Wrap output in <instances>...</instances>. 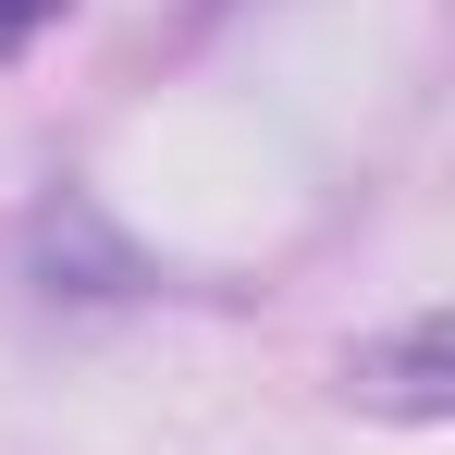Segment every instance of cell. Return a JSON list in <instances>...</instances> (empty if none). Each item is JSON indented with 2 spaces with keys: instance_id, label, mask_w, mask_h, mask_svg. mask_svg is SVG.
<instances>
[{
  "instance_id": "1",
  "label": "cell",
  "mask_w": 455,
  "mask_h": 455,
  "mask_svg": "<svg viewBox=\"0 0 455 455\" xmlns=\"http://www.w3.org/2000/svg\"><path fill=\"white\" fill-rule=\"evenodd\" d=\"M357 406H381V419H443L455 406V332L443 320H406L394 345H357Z\"/></svg>"
},
{
  "instance_id": "2",
  "label": "cell",
  "mask_w": 455,
  "mask_h": 455,
  "mask_svg": "<svg viewBox=\"0 0 455 455\" xmlns=\"http://www.w3.org/2000/svg\"><path fill=\"white\" fill-rule=\"evenodd\" d=\"M50 12H62V0H0V50H12V37H37Z\"/></svg>"
}]
</instances>
